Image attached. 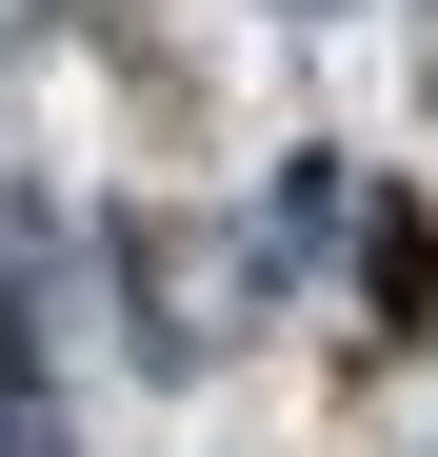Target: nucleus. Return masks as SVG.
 I'll return each mask as SVG.
<instances>
[{
    "label": "nucleus",
    "instance_id": "nucleus-1",
    "mask_svg": "<svg viewBox=\"0 0 438 457\" xmlns=\"http://www.w3.org/2000/svg\"><path fill=\"white\" fill-rule=\"evenodd\" d=\"M358 298H379V338H418V298H438V219H418V199L358 219Z\"/></svg>",
    "mask_w": 438,
    "mask_h": 457
}]
</instances>
